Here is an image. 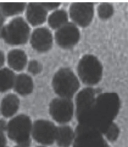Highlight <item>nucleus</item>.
Listing matches in <instances>:
<instances>
[{"label": "nucleus", "mask_w": 128, "mask_h": 147, "mask_svg": "<svg viewBox=\"0 0 128 147\" xmlns=\"http://www.w3.org/2000/svg\"><path fill=\"white\" fill-rule=\"evenodd\" d=\"M120 108V101L117 94H103L95 100L85 121L90 122V129L105 133L113 123Z\"/></svg>", "instance_id": "nucleus-1"}, {"label": "nucleus", "mask_w": 128, "mask_h": 147, "mask_svg": "<svg viewBox=\"0 0 128 147\" xmlns=\"http://www.w3.org/2000/svg\"><path fill=\"white\" fill-rule=\"evenodd\" d=\"M0 35L5 42L9 45H22L29 39L30 28L24 19L15 17L1 28Z\"/></svg>", "instance_id": "nucleus-2"}, {"label": "nucleus", "mask_w": 128, "mask_h": 147, "mask_svg": "<svg viewBox=\"0 0 128 147\" xmlns=\"http://www.w3.org/2000/svg\"><path fill=\"white\" fill-rule=\"evenodd\" d=\"M7 130L9 138L19 146H28L31 123L28 116L20 115L14 117L8 123Z\"/></svg>", "instance_id": "nucleus-3"}, {"label": "nucleus", "mask_w": 128, "mask_h": 147, "mask_svg": "<svg viewBox=\"0 0 128 147\" xmlns=\"http://www.w3.org/2000/svg\"><path fill=\"white\" fill-rule=\"evenodd\" d=\"M79 75L84 83L95 84L102 78L103 68L98 59L92 55L84 56L81 59L78 67Z\"/></svg>", "instance_id": "nucleus-4"}, {"label": "nucleus", "mask_w": 128, "mask_h": 147, "mask_svg": "<svg viewBox=\"0 0 128 147\" xmlns=\"http://www.w3.org/2000/svg\"><path fill=\"white\" fill-rule=\"evenodd\" d=\"M53 85L55 91L62 97H71L78 89L79 83L74 74L69 69H61L54 77Z\"/></svg>", "instance_id": "nucleus-5"}, {"label": "nucleus", "mask_w": 128, "mask_h": 147, "mask_svg": "<svg viewBox=\"0 0 128 147\" xmlns=\"http://www.w3.org/2000/svg\"><path fill=\"white\" fill-rule=\"evenodd\" d=\"M93 13V5L91 3H74L70 9L73 21L81 27H86L90 24Z\"/></svg>", "instance_id": "nucleus-6"}, {"label": "nucleus", "mask_w": 128, "mask_h": 147, "mask_svg": "<svg viewBox=\"0 0 128 147\" xmlns=\"http://www.w3.org/2000/svg\"><path fill=\"white\" fill-rule=\"evenodd\" d=\"M57 129L53 124L45 121H38L34 125L33 135L36 140L45 144H51L56 139Z\"/></svg>", "instance_id": "nucleus-7"}, {"label": "nucleus", "mask_w": 128, "mask_h": 147, "mask_svg": "<svg viewBox=\"0 0 128 147\" xmlns=\"http://www.w3.org/2000/svg\"><path fill=\"white\" fill-rule=\"evenodd\" d=\"M51 116L57 121L64 123L71 119L73 114V105L71 101L66 98L56 99L50 106Z\"/></svg>", "instance_id": "nucleus-8"}, {"label": "nucleus", "mask_w": 128, "mask_h": 147, "mask_svg": "<svg viewBox=\"0 0 128 147\" xmlns=\"http://www.w3.org/2000/svg\"><path fill=\"white\" fill-rule=\"evenodd\" d=\"M56 41L59 45L64 49L74 46L79 38V32L74 25L67 23L58 29L56 33Z\"/></svg>", "instance_id": "nucleus-9"}, {"label": "nucleus", "mask_w": 128, "mask_h": 147, "mask_svg": "<svg viewBox=\"0 0 128 147\" xmlns=\"http://www.w3.org/2000/svg\"><path fill=\"white\" fill-rule=\"evenodd\" d=\"M77 116L80 120L83 121L91 110L95 102L94 92L91 89L82 90L77 96Z\"/></svg>", "instance_id": "nucleus-10"}, {"label": "nucleus", "mask_w": 128, "mask_h": 147, "mask_svg": "<svg viewBox=\"0 0 128 147\" xmlns=\"http://www.w3.org/2000/svg\"><path fill=\"white\" fill-rule=\"evenodd\" d=\"M53 39L51 32L45 28L36 29L33 33L30 43L34 49L39 52H45L51 48Z\"/></svg>", "instance_id": "nucleus-11"}, {"label": "nucleus", "mask_w": 128, "mask_h": 147, "mask_svg": "<svg viewBox=\"0 0 128 147\" xmlns=\"http://www.w3.org/2000/svg\"><path fill=\"white\" fill-rule=\"evenodd\" d=\"M47 10L42 3H29L26 11L28 22L34 26L42 24L46 18Z\"/></svg>", "instance_id": "nucleus-12"}, {"label": "nucleus", "mask_w": 128, "mask_h": 147, "mask_svg": "<svg viewBox=\"0 0 128 147\" xmlns=\"http://www.w3.org/2000/svg\"><path fill=\"white\" fill-rule=\"evenodd\" d=\"M85 130H82L83 133L80 134L76 143L77 146H104V142L99 131L90 128H85Z\"/></svg>", "instance_id": "nucleus-13"}, {"label": "nucleus", "mask_w": 128, "mask_h": 147, "mask_svg": "<svg viewBox=\"0 0 128 147\" xmlns=\"http://www.w3.org/2000/svg\"><path fill=\"white\" fill-rule=\"evenodd\" d=\"M7 60L8 64L11 69L16 71H20L26 65L27 57L23 51L20 49H13L8 53Z\"/></svg>", "instance_id": "nucleus-14"}, {"label": "nucleus", "mask_w": 128, "mask_h": 147, "mask_svg": "<svg viewBox=\"0 0 128 147\" xmlns=\"http://www.w3.org/2000/svg\"><path fill=\"white\" fill-rule=\"evenodd\" d=\"M19 100L13 94H9L3 98L1 103V111L6 117H11L14 115L19 106Z\"/></svg>", "instance_id": "nucleus-15"}, {"label": "nucleus", "mask_w": 128, "mask_h": 147, "mask_svg": "<svg viewBox=\"0 0 128 147\" xmlns=\"http://www.w3.org/2000/svg\"><path fill=\"white\" fill-rule=\"evenodd\" d=\"M14 86L15 91L18 93L24 96L32 92L33 84L30 76L26 74H21L16 77Z\"/></svg>", "instance_id": "nucleus-16"}, {"label": "nucleus", "mask_w": 128, "mask_h": 147, "mask_svg": "<svg viewBox=\"0 0 128 147\" xmlns=\"http://www.w3.org/2000/svg\"><path fill=\"white\" fill-rule=\"evenodd\" d=\"M16 78L13 71L7 68L0 69V92L11 89L14 85Z\"/></svg>", "instance_id": "nucleus-17"}, {"label": "nucleus", "mask_w": 128, "mask_h": 147, "mask_svg": "<svg viewBox=\"0 0 128 147\" xmlns=\"http://www.w3.org/2000/svg\"><path fill=\"white\" fill-rule=\"evenodd\" d=\"M26 7L25 3L1 2L0 10L6 17L16 16L24 11Z\"/></svg>", "instance_id": "nucleus-18"}, {"label": "nucleus", "mask_w": 128, "mask_h": 147, "mask_svg": "<svg viewBox=\"0 0 128 147\" xmlns=\"http://www.w3.org/2000/svg\"><path fill=\"white\" fill-rule=\"evenodd\" d=\"M73 137L72 130L69 127H61L57 129L56 139L60 146H67L70 145Z\"/></svg>", "instance_id": "nucleus-19"}, {"label": "nucleus", "mask_w": 128, "mask_h": 147, "mask_svg": "<svg viewBox=\"0 0 128 147\" xmlns=\"http://www.w3.org/2000/svg\"><path fill=\"white\" fill-rule=\"evenodd\" d=\"M64 10H59L51 14L49 19V24L53 29H59L67 23L68 16Z\"/></svg>", "instance_id": "nucleus-20"}, {"label": "nucleus", "mask_w": 128, "mask_h": 147, "mask_svg": "<svg viewBox=\"0 0 128 147\" xmlns=\"http://www.w3.org/2000/svg\"><path fill=\"white\" fill-rule=\"evenodd\" d=\"M114 12L113 6L109 3H102L98 9V15L101 19L106 20L112 17Z\"/></svg>", "instance_id": "nucleus-21"}, {"label": "nucleus", "mask_w": 128, "mask_h": 147, "mask_svg": "<svg viewBox=\"0 0 128 147\" xmlns=\"http://www.w3.org/2000/svg\"><path fill=\"white\" fill-rule=\"evenodd\" d=\"M105 133L107 134L108 138L110 140L114 141L118 136L119 134L118 128L112 123Z\"/></svg>", "instance_id": "nucleus-22"}, {"label": "nucleus", "mask_w": 128, "mask_h": 147, "mask_svg": "<svg viewBox=\"0 0 128 147\" xmlns=\"http://www.w3.org/2000/svg\"><path fill=\"white\" fill-rule=\"evenodd\" d=\"M28 70L30 73L33 74H37L41 70V66L36 61H31L29 63Z\"/></svg>", "instance_id": "nucleus-23"}, {"label": "nucleus", "mask_w": 128, "mask_h": 147, "mask_svg": "<svg viewBox=\"0 0 128 147\" xmlns=\"http://www.w3.org/2000/svg\"><path fill=\"white\" fill-rule=\"evenodd\" d=\"M47 10H51L56 9L59 6V3H42Z\"/></svg>", "instance_id": "nucleus-24"}, {"label": "nucleus", "mask_w": 128, "mask_h": 147, "mask_svg": "<svg viewBox=\"0 0 128 147\" xmlns=\"http://www.w3.org/2000/svg\"><path fill=\"white\" fill-rule=\"evenodd\" d=\"M3 131L0 130V147L5 146L7 143L6 139Z\"/></svg>", "instance_id": "nucleus-25"}, {"label": "nucleus", "mask_w": 128, "mask_h": 147, "mask_svg": "<svg viewBox=\"0 0 128 147\" xmlns=\"http://www.w3.org/2000/svg\"><path fill=\"white\" fill-rule=\"evenodd\" d=\"M5 59L4 53L2 51L0 50V68L3 66L4 65Z\"/></svg>", "instance_id": "nucleus-26"}, {"label": "nucleus", "mask_w": 128, "mask_h": 147, "mask_svg": "<svg viewBox=\"0 0 128 147\" xmlns=\"http://www.w3.org/2000/svg\"><path fill=\"white\" fill-rule=\"evenodd\" d=\"M5 16L0 10V29L3 27L5 21Z\"/></svg>", "instance_id": "nucleus-27"}, {"label": "nucleus", "mask_w": 128, "mask_h": 147, "mask_svg": "<svg viewBox=\"0 0 128 147\" xmlns=\"http://www.w3.org/2000/svg\"><path fill=\"white\" fill-rule=\"evenodd\" d=\"M7 125L5 121L3 120H0V130L2 131H5L7 130Z\"/></svg>", "instance_id": "nucleus-28"}]
</instances>
